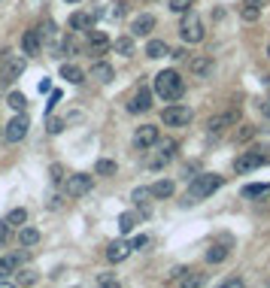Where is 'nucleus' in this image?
I'll return each instance as SVG.
<instances>
[{
    "instance_id": "1",
    "label": "nucleus",
    "mask_w": 270,
    "mask_h": 288,
    "mask_svg": "<svg viewBox=\"0 0 270 288\" xmlns=\"http://www.w3.org/2000/svg\"><path fill=\"white\" fill-rule=\"evenodd\" d=\"M155 94L161 97V100H179V97L185 94V82H182V76L176 73V70H161L158 76H155Z\"/></svg>"
},
{
    "instance_id": "2",
    "label": "nucleus",
    "mask_w": 270,
    "mask_h": 288,
    "mask_svg": "<svg viewBox=\"0 0 270 288\" xmlns=\"http://www.w3.org/2000/svg\"><path fill=\"white\" fill-rule=\"evenodd\" d=\"M219 188H222V176H219V173H201V176L191 179L188 197H191V200H203V197H209V194L219 191Z\"/></svg>"
},
{
    "instance_id": "3",
    "label": "nucleus",
    "mask_w": 270,
    "mask_h": 288,
    "mask_svg": "<svg viewBox=\"0 0 270 288\" xmlns=\"http://www.w3.org/2000/svg\"><path fill=\"white\" fill-rule=\"evenodd\" d=\"M195 119V112H191V106H182V103H170L167 109L161 112V122L167 125V128H185L188 122Z\"/></svg>"
},
{
    "instance_id": "4",
    "label": "nucleus",
    "mask_w": 270,
    "mask_h": 288,
    "mask_svg": "<svg viewBox=\"0 0 270 288\" xmlns=\"http://www.w3.org/2000/svg\"><path fill=\"white\" fill-rule=\"evenodd\" d=\"M179 36H182L185 43H201L203 40V25L191 9H188V12L182 15V22H179Z\"/></svg>"
},
{
    "instance_id": "5",
    "label": "nucleus",
    "mask_w": 270,
    "mask_h": 288,
    "mask_svg": "<svg viewBox=\"0 0 270 288\" xmlns=\"http://www.w3.org/2000/svg\"><path fill=\"white\" fill-rule=\"evenodd\" d=\"M91 185H94V176H88V173H73L64 179V194L67 197H82V194L91 191Z\"/></svg>"
},
{
    "instance_id": "6",
    "label": "nucleus",
    "mask_w": 270,
    "mask_h": 288,
    "mask_svg": "<svg viewBox=\"0 0 270 288\" xmlns=\"http://www.w3.org/2000/svg\"><path fill=\"white\" fill-rule=\"evenodd\" d=\"M28 128H31L28 116H25V112H15V116L9 119V125H6V130H3L6 143H18V140H25V137H28Z\"/></svg>"
},
{
    "instance_id": "7",
    "label": "nucleus",
    "mask_w": 270,
    "mask_h": 288,
    "mask_svg": "<svg viewBox=\"0 0 270 288\" xmlns=\"http://www.w3.org/2000/svg\"><path fill=\"white\" fill-rule=\"evenodd\" d=\"M237 122H240V112H237V109H228V112H219V116H213L206 128L213 130V133H222V130L234 128Z\"/></svg>"
},
{
    "instance_id": "8",
    "label": "nucleus",
    "mask_w": 270,
    "mask_h": 288,
    "mask_svg": "<svg viewBox=\"0 0 270 288\" xmlns=\"http://www.w3.org/2000/svg\"><path fill=\"white\" fill-rule=\"evenodd\" d=\"M161 137H158V128L155 125H143V128H137L134 133V146L137 149H149V146H155Z\"/></svg>"
},
{
    "instance_id": "9",
    "label": "nucleus",
    "mask_w": 270,
    "mask_h": 288,
    "mask_svg": "<svg viewBox=\"0 0 270 288\" xmlns=\"http://www.w3.org/2000/svg\"><path fill=\"white\" fill-rule=\"evenodd\" d=\"M261 164H264V155H261V152H243V155L234 161V170L237 173H249V170H258Z\"/></svg>"
},
{
    "instance_id": "10",
    "label": "nucleus",
    "mask_w": 270,
    "mask_h": 288,
    "mask_svg": "<svg viewBox=\"0 0 270 288\" xmlns=\"http://www.w3.org/2000/svg\"><path fill=\"white\" fill-rule=\"evenodd\" d=\"M40 49H43V31L40 28L25 31V36H22V52L25 55H40Z\"/></svg>"
},
{
    "instance_id": "11",
    "label": "nucleus",
    "mask_w": 270,
    "mask_h": 288,
    "mask_svg": "<svg viewBox=\"0 0 270 288\" xmlns=\"http://www.w3.org/2000/svg\"><path fill=\"white\" fill-rule=\"evenodd\" d=\"M25 67H28V61L18 58V55H15V58H6V61H3V82H15V79L25 73Z\"/></svg>"
},
{
    "instance_id": "12",
    "label": "nucleus",
    "mask_w": 270,
    "mask_h": 288,
    "mask_svg": "<svg viewBox=\"0 0 270 288\" xmlns=\"http://www.w3.org/2000/svg\"><path fill=\"white\" fill-rule=\"evenodd\" d=\"M155 31V15H149V12H143V15H137L134 22H131V33L134 36H146V33Z\"/></svg>"
},
{
    "instance_id": "13",
    "label": "nucleus",
    "mask_w": 270,
    "mask_h": 288,
    "mask_svg": "<svg viewBox=\"0 0 270 288\" xmlns=\"http://www.w3.org/2000/svg\"><path fill=\"white\" fill-rule=\"evenodd\" d=\"M128 255H131V243H125V240H115V243L106 246V261H112V264L125 261Z\"/></svg>"
},
{
    "instance_id": "14",
    "label": "nucleus",
    "mask_w": 270,
    "mask_h": 288,
    "mask_svg": "<svg viewBox=\"0 0 270 288\" xmlns=\"http://www.w3.org/2000/svg\"><path fill=\"white\" fill-rule=\"evenodd\" d=\"M91 79H98L101 85H109L115 79V70H112V64H106V61H94L91 64Z\"/></svg>"
},
{
    "instance_id": "15",
    "label": "nucleus",
    "mask_w": 270,
    "mask_h": 288,
    "mask_svg": "<svg viewBox=\"0 0 270 288\" xmlns=\"http://www.w3.org/2000/svg\"><path fill=\"white\" fill-rule=\"evenodd\" d=\"M152 106V91L149 88H140L134 97H131V103H128V112H146Z\"/></svg>"
},
{
    "instance_id": "16",
    "label": "nucleus",
    "mask_w": 270,
    "mask_h": 288,
    "mask_svg": "<svg viewBox=\"0 0 270 288\" xmlns=\"http://www.w3.org/2000/svg\"><path fill=\"white\" fill-rule=\"evenodd\" d=\"M88 49H91V55H103L109 49V36L103 31H88Z\"/></svg>"
},
{
    "instance_id": "17",
    "label": "nucleus",
    "mask_w": 270,
    "mask_h": 288,
    "mask_svg": "<svg viewBox=\"0 0 270 288\" xmlns=\"http://www.w3.org/2000/svg\"><path fill=\"white\" fill-rule=\"evenodd\" d=\"M61 79H67L70 85H82L85 82V70L76 64H61Z\"/></svg>"
},
{
    "instance_id": "18",
    "label": "nucleus",
    "mask_w": 270,
    "mask_h": 288,
    "mask_svg": "<svg viewBox=\"0 0 270 288\" xmlns=\"http://www.w3.org/2000/svg\"><path fill=\"white\" fill-rule=\"evenodd\" d=\"M188 70H191V76L195 79H203V76H209V70H213V58H191V64H188Z\"/></svg>"
},
{
    "instance_id": "19",
    "label": "nucleus",
    "mask_w": 270,
    "mask_h": 288,
    "mask_svg": "<svg viewBox=\"0 0 270 288\" xmlns=\"http://www.w3.org/2000/svg\"><path fill=\"white\" fill-rule=\"evenodd\" d=\"M91 22H94V18H91L88 12H73L67 25H70V31H91Z\"/></svg>"
},
{
    "instance_id": "20",
    "label": "nucleus",
    "mask_w": 270,
    "mask_h": 288,
    "mask_svg": "<svg viewBox=\"0 0 270 288\" xmlns=\"http://www.w3.org/2000/svg\"><path fill=\"white\" fill-rule=\"evenodd\" d=\"M164 55H170V49H167V43L164 40H149L146 43V58H164Z\"/></svg>"
},
{
    "instance_id": "21",
    "label": "nucleus",
    "mask_w": 270,
    "mask_h": 288,
    "mask_svg": "<svg viewBox=\"0 0 270 288\" xmlns=\"http://www.w3.org/2000/svg\"><path fill=\"white\" fill-rule=\"evenodd\" d=\"M18 243H22V246H36V243H40V231L22 224V227H18Z\"/></svg>"
},
{
    "instance_id": "22",
    "label": "nucleus",
    "mask_w": 270,
    "mask_h": 288,
    "mask_svg": "<svg viewBox=\"0 0 270 288\" xmlns=\"http://www.w3.org/2000/svg\"><path fill=\"white\" fill-rule=\"evenodd\" d=\"M112 46H115V52H119L122 58H131V55H134V33H131V36H119Z\"/></svg>"
},
{
    "instance_id": "23",
    "label": "nucleus",
    "mask_w": 270,
    "mask_h": 288,
    "mask_svg": "<svg viewBox=\"0 0 270 288\" xmlns=\"http://www.w3.org/2000/svg\"><path fill=\"white\" fill-rule=\"evenodd\" d=\"M15 270H18V255H6V258H0V279L12 276Z\"/></svg>"
},
{
    "instance_id": "24",
    "label": "nucleus",
    "mask_w": 270,
    "mask_h": 288,
    "mask_svg": "<svg viewBox=\"0 0 270 288\" xmlns=\"http://www.w3.org/2000/svg\"><path fill=\"white\" fill-rule=\"evenodd\" d=\"M240 15H243V22H258V18H261V6L252 3V0H246L243 9H240Z\"/></svg>"
},
{
    "instance_id": "25",
    "label": "nucleus",
    "mask_w": 270,
    "mask_h": 288,
    "mask_svg": "<svg viewBox=\"0 0 270 288\" xmlns=\"http://www.w3.org/2000/svg\"><path fill=\"white\" fill-rule=\"evenodd\" d=\"M149 188H152V197H161V200H164V197H173V182H170V179H158V182L149 185Z\"/></svg>"
},
{
    "instance_id": "26",
    "label": "nucleus",
    "mask_w": 270,
    "mask_h": 288,
    "mask_svg": "<svg viewBox=\"0 0 270 288\" xmlns=\"http://www.w3.org/2000/svg\"><path fill=\"white\" fill-rule=\"evenodd\" d=\"M225 258H228V246H222V243H216V246L206 249V261L209 264H222Z\"/></svg>"
},
{
    "instance_id": "27",
    "label": "nucleus",
    "mask_w": 270,
    "mask_h": 288,
    "mask_svg": "<svg viewBox=\"0 0 270 288\" xmlns=\"http://www.w3.org/2000/svg\"><path fill=\"white\" fill-rule=\"evenodd\" d=\"M137 222H140L137 213H122V216H119V231H122V234H131L137 227Z\"/></svg>"
},
{
    "instance_id": "28",
    "label": "nucleus",
    "mask_w": 270,
    "mask_h": 288,
    "mask_svg": "<svg viewBox=\"0 0 270 288\" xmlns=\"http://www.w3.org/2000/svg\"><path fill=\"white\" fill-rule=\"evenodd\" d=\"M6 106H9V109H15V112H25L28 97L22 94V91H9V97H6Z\"/></svg>"
},
{
    "instance_id": "29",
    "label": "nucleus",
    "mask_w": 270,
    "mask_h": 288,
    "mask_svg": "<svg viewBox=\"0 0 270 288\" xmlns=\"http://www.w3.org/2000/svg\"><path fill=\"white\" fill-rule=\"evenodd\" d=\"M270 194V182H255V185H243V197H261Z\"/></svg>"
},
{
    "instance_id": "30",
    "label": "nucleus",
    "mask_w": 270,
    "mask_h": 288,
    "mask_svg": "<svg viewBox=\"0 0 270 288\" xmlns=\"http://www.w3.org/2000/svg\"><path fill=\"white\" fill-rule=\"evenodd\" d=\"M115 170H119L115 161H109V158H101L94 164V173H98V176H115Z\"/></svg>"
},
{
    "instance_id": "31",
    "label": "nucleus",
    "mask_w": 270,
    "mask_h": 288,
    "mask_svg": "<svg viewBox=\"0 0 270 288\" xmlns=\"http://www.w3.org/2000/svg\"><path fill=\"white\" fill-rule=\"evenodd\" d=\"M6 222H9V227H22V224L28 222V209H25V206H18V209H12V213L6 216Z\"/></svg>"
},
{
    "instance_id": "32",
    "label": "nucleus",
    "mask_w": 270,
    "mask_h": 288,
    "mask_svg": "<svg viewBox=\"0 0 270 288\" xmlns=\"http://www.w3.org/2000/svg\"><path fill=\"white\" fill-rule=\"evenodd\" d=\"M149 197H152V188H137V191L131 194V200H134L143 213H149V206H146V200H149Z\"/></svg>"
},
{
    "instance_id": "33",
    "label": "nucleus",
    "mask_w": 270,
    "mask_h": 288,
    "mask_svg": "<svg viewBox=\"0 0 270 288\" xmlns=\"http://www.w3.org/2000/svg\"><path fill=\"white\" fill-rule=\"evenodd\" d=\"M155 146H158V155H164L167 161L176 155V140H158Z\"/></svg>"
},
{
    "instance_id": "34",
    "label": "nucleus",
    "mask_w": 270,
    "mask_h": 288,
    "mask_svg": "<svg viewBox=\"0 0 270 288\" xmlns=\"http://www.w3.org/2000/svg\"><path fill=\"white\" fill-rule=\"evenodd\" d=\"M191 3H195V0H170V12H179V15H185V12L191 9Z\"/></svg>"
},
{
    "instance_id": "35",
    "label": "nucleus",
    "mask_w": 270,
    "mask_h": 288,
    "mask_svg": "<svg viewBox=\"0 0 270 288\" xmlns=\"http://www.w3.org/2000/svg\"><path fill=\"white\" fill-rule=\"evenodd\" d=\"M49 176H52L55 185H61V182H64V167H61V164H52V167H49Z\"/></svg>"
},
{
    "instance_id": "36",
    "label": "nucleus",
    "mask_w": 270,
    "mask_h": 288,
    "mask_svg": "<svg viewBox=\"0 0 270 288\" xmlns=\"http://www.w3.org/2000/svg\"><path fill=\"white\" fill-rule=\"evenodd\" d=\"M98 285H103V288H115V285H119V279H115L112 273H101V276H98Z\"/></svg>"
},
{
    "instance_id": "37",
    "label": "nucleus",
    "mask_w": 270,
    "mask_h": 288,
    "mask_svg": "<svg viewBox=\"0 0 270 288\" xmlns=\"http://www.w3.org/2000/svg\"><path fill=\"white\" fill-rule=\"evenodd\" d=\"M252 137H255V128H249V125H243V128L237 130V140H240V143H249Z\"/></svg>"
},
{
    "instance_id": "38",
    "label": "nucleus",
    "mask_w": 270,
    "mask_h": 288,
    "mask_svg": "<svg viewBox=\"0 0 270 288\" xmlns=\"http://www.w3.org/2000/svg\"><path fill=\"white\" fill-rule=\"evenodd\" d=\"M64 125H67L64 119H49V133H61V130H64Z\"/></svg>"
},
{
    "instance_id": "39",
    "label": "nucleus",
    "mask_w": 270,
    "mask_h": 288,
    "mask_svg": "<svg viewBox=\"0 0 270 288\" xmlns=\"http://www.w3.org/2000/svg\"><path fill=\"white\" fill-rule=\"evenodd\" d=\"M185 273H188L185 267H176V270L170 273V282H182V279H185Z\"/></svg>"
},
{
    "instance_id": "40",
    "label": "nucleus",
    "mask_w": 270,
    "mask_h": 288,
    "mask_svg": "<svg viewBox=\"0 0 270 288\" xmlns=\"http://www.w3.org/2000/svg\"><path fill=\"white\" fill-rule=\"evenodd\" d=\"M58 100H61V91H52V97H49V103H46V116H49V112L55 109V103H58Z\"/></svg>"
},
{
    "instance_id": "41",
    "label": "nucleus",
    "mask_w": 270,
    "mask_h": 288,
    "mask_svg": "<svg viewBox=\"0 0 270 288\" xmlns=\"http://www.w3.org/2000/svg\"><path fill=\"white\" fill-rule=\"evenodd\" d=\"M6 240H9V222L3 219V222H0V246H3Z\"/></svg>"
},
{
    "instance_id": "42",
    "label": "nucleus",
    "mask_w": 270,
    "mask_h": 288,
    "mask_svg": "<svg viewBox=\"0 0 270 288\" xmlns=\"http://www.w3.org/2000/svg\"><path fill=\"white\" fill-rule=\"evenodd\" d=\"M149 246V237H134L131 240V249H146Z\"/></svg>"
},
{
    "instance_id": "43",
    "label": "nucleus",
    "mask_w": 270,
    "mask_h": 288,
    "mask_svg": "<svg viewBox=\"0 0 270 288\" xmlns=\"http://www.w3.org/2000/svg\"><path fill=\"white\" fill-rule=\"evenodd\" d=\"M34 279H36V276H34V273H31V270H25V273L18 276V282H22V285H31Z\"/></svg>"
},
{
    "instance_id": "44",
    "label": "nucleus",
    "mask_w": 270,
    "mask_h": 288,
    "mask_svg": "<svg viewBox=\"0 0 270 288\" xmlns=\"http://www.w3.org/2000/svg\"><path fill=\"white\" fill-rule=\"evenodd\" d=\"M243 285V279L240 276H231V279H225V288H240Z\"/></svg>"
},
{
    "instance_id": "45",
    "label": "nucleus",
    "mask_w": 270,
    "mask_h": 288,
    "mask_svg": "<svg viewBox=\"0 0 270 288\" xmlns=\"http://www.w3.org/2000/svg\"><path fill=\"white\" fill-rule=\"evenodd\" d=\"M64 52H70V55L76 52V43H73V36H67V40H64Z\"/></svg>"
},
{
    "instance_id": "46",
    "label": "nucleus",
    "mask_w": 270,
    "mask_h": 288,
    "mask_svg": "<svg viewBox=\"0 0 270 288\" xmlns=\"http://www.w3.org/2000/svg\"><path fill=\"white\" fill-rule=\"evenodd\" d=\"M46 91H52V82H49V79L40 82V94H46Z\"/></svg>"
},
{
    "instance_id": "47",
    "label": "nucleus",
    "mask_w": 270,
    "mask_h": 288,
    "mask_svg": "<svg viewBox=\"0 0 270 288\" xmlns=\"http://www.w3.org/2000/svg\"><path fill=\"white\" fill-rule=\"evenodd\" d=\"M252 3H258V6H261V3H264V0H252Z\"/></svg>"
},
{
    "instance_id": "48",
    "label": "nucleus",
    "mask_w": 270,
    "mask_h": 288,
    "mask_svg": "<svg viewBox=\"0 0 270 288\" xmlns=\"http://www.w3.org/2000/svg\"><path fill=\"white\" fill-rule=\"evenodd\" d=\"M267 112H270V97H267Z\"/></svg>"
},
{
    "instance_id": "49",
    "label": "nucleus",
    "mask_w": 270,
    "mask_h": 288,
    "mask_svg": "<svg viewBox=\"0 0 270 288\" xmlns=\"http://www.w3.org/2000/svg\"><path fill=\"white\" fill-rule=\"evenodd\" d=\"M267 58H270V46H267Z\"/></svg>"
},
{
    "instance_id": "50",
    "label": "nucleus",
    "mask_w": 270,
    "mask_h": 288,
    "mask_svg": "<svg viewBox=\"0 0 270 288\" xmlns=\"http://www.w3.org/2000/svg\"><path fill=\"white\" fill-rule=\"evenodd\" d=\"M70 3H76V0H70Z\"/></svg>"
},
{
    "instance_id": "51",
    "label": "nucleus",
    "mask_w": 270,
    "mask_h": 288,
    "mask_svg": "<svg viewBox=\"0 0 270 288\" xmlns=\"http://www.w3.org/2000/svg\"><path fill=\"white\" fill-rule=\"evenodd\" d=\"M267 82H270V76H267Z\"/></svg>"
}]
</instances>
